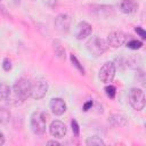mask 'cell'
<instances>
[{
    "label": "cell",
    "mask_w": 146,
    "mask_h": 146,
    "mask_svg": "<svg viewBox=\"0 0 146 146\" xmlns=\"http://www.w3.org/2000/svg\"><path fill=\"white\" fill-rule=\"evenodd\" d=\"M108 123H110V125H112L114 128H122V127H125L127 125L128 121L121 114H112L108 117Z\"/></svg>",
    "instance_id": "obj_13"
},
{
    "label": "cell",
    "mask_w": 146,
    "mask_h": 146,
    "mask_svg": "<svg viewBox=\"0 0 146 146\" xmlns=\"http://www.w3.org/2000/svg\"><path fill=\"white\" fill-rule=\"evenodd\" d=\"M48 91V83L47 81L39 79L35 80L33 83H31V97L34 99H41L46 96Z\"/></svg>",
    "instance_id": "obj_6"
},
{
    "label": "cell",
    "mask_w": 146,
    "mask_h": 146,
    "mask_svg": "<svg viewBox=\"0 0 146 146\" xmlns=\"http://www.w3.org/2000/svg\"><path fill=\"white\" fill-rule=\"evenodd\" d=\"M86 47H87V50L95 57H98L100 55H103L106 49H107V42L100 38H98L97 35L95 36H91L87 43H86Z\"/></svg>",
    "instance_id": "obj_2"
},
{
    "label": "cell",
    "mask_w": 146,
    "mask_h": 146,
    "mask_svg": "<svg viewBox=\"0 0 146 146\" xmlns=\"http://www.w3.org/2000/svg\"><path fill=\"white\" fill-rule=\"evenodd\" d=\"M50 110L55 115H63L66 112V104L62 98H52L49 103Z\"/></svg>",
    "instance_id": "obj_11"
},
{
    "label": "cell",
    "mask_w": 146,
    "mask_h": 146,
    "mask_svg": "<svg viewBox=\"0 0 146 146\" xmlns=\"http://www.w3.org/2000/svg\"><path fill=\"white\" fill-rule=\"evenodd\" d=\"M47 145H55V146H59L60 144H59L58 141H56V140H48V141H47Z\"/></svg>",
    "instance_id": "obj_27"
},
{
    "label": "cell",
    "mask_w": 146,
    "mask_h": 146,
    "mask_svg": "<svg viewBox=\"0 0 146 146\" xmlns=\"http://www.w3.org/2000/svg\"><path fill=\"white\" fill-rule=\"evenodd\" d=\"M127 47L130 48V49L137 50V49H140L143 47V42L138 41V40H130L129 42H127Z\"/></svg>",
    "instance_id": "obj_20"
},
{
    "label": "cell",
    "mask_w": 146,
    "mask_h": 146,
    "mask_svg": "<svg viewBox=\"0 0 146 146\" xmlns=\"http://www.w3.org/2000/svg\"><path fill=\"white\" fill-rule=\"evenodd\" d=\"M31 96V82L24 78L17 80L13 88L10 89V94L7 98L8 104L13 106H18L24 103L26 98Z\"/></svg>",
    "instance_id": "obj_1"
},
{
    "label": "cell",
    "mask_w": 146,
    "mask_h": 146,
    "mask_svg": "<svg viewBox=\"0 0 146 146\" xmlns=\"http://www.w3.org/2000/svg\"><path fill=\"white\" fill-rule=\"evenodd\" d=\"M92 32V27L89 23L87 22H80L76 27H75V31H74V35H75V39L76 40H83L86 39L87 36H89Z\"/></svg>",
    "instance_id": "obj_10"
},
{
    "label": "cell",
    "mask_w": 146,
    "mask_h": 146,
    "mask_svg": "<svg viewBox=\"0 0 146 146\" xmlns=\"http://www.w3.org/2000/svg\"><path fill=\"white\" fill-rule=\"evenodd\" d=\"M71 127H72V130H73L74 136L78 137L79 133H80V129H79V124H78V122H76L75 120H72V122H71Z\"/></svg>",
    "instance_id": "obj_22"
},
{
    "label": "cell",
    "mask_w": 146,
    "mask_h": 146,
    "mask_svg": "<svg viewBox=\"0 0 146 146\" xmlns=\"http://www.w3.org/2000/svg\"><path fill=\"white\" fill-rule=\"evenodd\" d=\"M115 72H116V68H115L114 63H112V62L105 63L99 70L100 81L104 82V83H111L113 81L114 76H115Z\"/></svg>",
    "instance_id": "obj_5"
},
{
    "label": "cell",
    "mask_w": 146,
    "mask_h": 146,
    "mask_svg": "<svg viewBox=\"0 0 146 146\" xmlns=\"http://www.w3.org/2000/svg\"><path fill=\"white\" fill-rule=\"evenodd\" d=\"M92 105H94V102H92V100H88V102H87V103L83 105V111H84V112H87V111L91 110Z\"/></svg>",
    "instance_id": "obj_25"
},
{
    "label": "cell",
    "mask_w": 146,
    "mask_h": 146,
    "mask_svg": "<svg viewBox=\"0 0 146 146\" xmlns=\"http://www.w3.org/2000/svg\"><path fill=\"white\" fill-rule=\"evenodd\" d=\"M54 50H55V55H56L58 58L65 59V57H66V55H65V49H64V47L62 46V43H60L58 40L54 41Z\"/></svg>",
    "instance_id": "obj_15"
},
{
    "label": "cell",
    "mask_w": 146,
    "mask_h": 146,
    "mask_svg": "<svg viewBox=\"0 0 146 146\" xmlns=\"http://www.w3.org/2000/svg\"><path fill=\"white\" fill-rule=\"evenodd\" d=\"M120 9L123 14H133L138 9V3L135 0H122L120 3Z\"/></svg>",
    "instance_id": "obj_12"
},
{
    "label": "cell",
    "mask_w": 146,
    "mask_h": 146,
    "mask_svg": "<svg viewBox=\"0 0 146 146\" xmlns=\"http://www.w3.org/2000/svg\"><path fill=\"white\" fill-rule=\"evenodd\" d=\"M9 94H10L9 86L6 84V83H3V82H0V102L7 100Z\"/></svg>",
    "instance_id": "obj_16"
},
{
    "label": "cell",
    "mask_w": 146,
    "mask_h": 146,
    "mask_svg": "<svg viewBox=\"0 0 146 146\" xmlns=\"http://www.w3.org/2000/svg\"><path fill=\"white\" fill-rule=\"evenodd\" d=\"M129 102L130 105L136 111H141L145 107V94L139 88H131L129 91Z\"/></svg>",
    "instance_id": "obj_4"
},
{
    "label": "cell",
    "mask_w": 146,
    "mask_h": 146,
    "mask_svg": "<svg viewBox=\"0 0 146 146\" xmlns=\"http://www.w3.org/2000/svg\"><path fill=\"white\" fill-rule=\"evenodd\" d=\"M66 125L59 121V120H55L50 123V127H49V132L52 137L55 138H63L65 135H66Z\"/></svg>",
    "instance_id": "obj_9"
},
{
    "label": "cell",
    "mask_w": 146,
    "mask_h": 146,
    "mask_svg": "<svg viewBox=\"0 0 146 146\" xmlns=\"http://www.w3.org/2000/svg\"><path fill=\"white\" fill-rule=\"evenodd\" d=\"M71 17L67 14H59L55 18V26L62 33H67L71 27Z\"/></svg>",
    "instance_id": "obj_8"
},
{
    "label": "cell",
    "mask_w": 146,
    "mask_h": 146,
    "mask_svg": "<svg viewBox=\"0 0 146 146\" xmlns=\"http://www.w3.org/2000/svg\"><path fill=\"white\" fill-rule=\"evenodd\" d=\"M3 144H5V137H3V135L0 132V146L3 145Z\"/></svg>",
    "instance_id": "obj_28"
},
{
    "label": "cell",
    "mask_w": 146,
    "mask_h": 146,
    "mask_svg": "<svg viewBox=\"0 0 146 146\" xmlns=\"http://www.w3.org/2000/svg\"><path fill=\"white\" fill-rule=\"evenodd\" d=\"M43 2L48 7H54L56 5V0H43Z\"/></svg>",
    "instance_id": "obj_26"
},
{
    "label": "cell",
    "mask_w": 146,
    "mask_h": 146,
    "mask_svg": "<svg viewBox=\"0 0 146 146\" xmlns=\"http://www.w3.org/2000/svg\"><path fill=\"white\" fill-rule=\"evenodd\" d=\"M128 42V34L122 31H113L107 36V46L119 48Z\"/></svg>",
    "instance_id": "obj_7"
},
{
    "label": "cell",
    "mask_w": 146,
    "mask_h": 146,
    "mask_svg": "<svg viewBox=\"0 0 146 146\" xmlns=\"http://www.w3.org/2000/svg\"><path fill=\"white\" fill-rule=\"evenodd\" d=\"M105 95L108 97V98H114L115 97V95H116V88L114 87V86H112V84H108L107 83V86L105 87Z\"/></svg>",
    "instance_id": "obj_19"
},
{
    "label": "cell",
    "mask_w": 146,
    "mask_h": 146,
    "mask_svg": "<svg viewBox=\"0 0 146 146\" xmlns=\"http://www.w3.org/2000/svg\"><path fill=\"white\" fill-rule=\"evenodd\" d=\"M48 115L43 112H34L31 115V128L32 131L35 135H43L46 131V124H47Z\"/></svg>",
    "instance_id": "obj_3"
},
{
    "label": "cell",
    "mask_w": 146,
    "mask_h": 146,
    "mask_svg": "<svg viewBox=\"0 0 146 146\" xmlns=\"http://www.w3.org/2000/svg\"><path fill=\"white\" fill-rule=\"evenodd\" d=\"M10 120V112L3 106H0V124H6Z\"/></svg>",
    "instance_id": "obj_17"
},
{
    "label": "cell",
    "mask_w": 146,
    "mask_h": 146,
    "mask_svg": "<svg viewBox=\"0 0 146 146\" xmlns=\"http://www.w3.org/2000/svg\"><path fill=\"white\" fill-rule=\"evenodd\" d=\"M86 144L88 146H104L105 143L103 141V139L100 137H97V136H92V137H89L87 140H86Z\"/></svg>",
    "instance_id": "obj_18"
},
{
    "label": "cell",
    "mask_w": 146,
    "mask_h": 146,
    "mask_svg": "<svg viewBox=\"0 0 146 146\" xmlns=\"http://www.w3.org/2000/svg\"><path fill=\"white\" fill-rule=\"evenodd\" d=\"M135 31L137 32V34H139V36H140L143 40H145V39H146V32L144 31V29H143V27L137 26V27L135 29Z\"/></svg>",
    "instance_id": "obj_24"
},
{
    "label": "cell",
    "mask_w": 146,
    "mask_h": 146,
    "mask_svg": "<svg viewBox=\"0 0 146 146\" xmlns=\"http://www.w3.org/2000/svg\"><path fill=\"white\" fill-rule=\"evenodd\" d=\"M70 58H71L72 64H73V65H74V66H75V67H76V68H78L82 74H84V68L82 67V65L80 64V62L78 60V58L75 57V55H74V54H71V55H70Z\"/></svg>",
    "instance_id": "obj_21"
},
{
    "label": "cell",
    "mask_w": 146,
    "mask_h": 146,
    "mask_svg": "<svg viewBox=\"0 0 146 146\" xmlns=\"http://www.w3.org/2000/svg\"><path fill=\"white\" fill-rule=\"evenodd\" d=\"M97 15L98 16H103V17H108V16H112L114 15V8L112 6H100L98 7V9L96 10Z\"/></svg>",
    "instance_id": "obj_14"
},
{
    "label": "cell",
    "mask_w": 146,
    "mask_h": 146,
    "mask_svg": "<svg viewBox=\"0 0 146 146\" xmlns=\"http://www.w3.org/2000/svg\"><path fill=\"white\" fill-rule=\"evenodd\" d=\"M2 67L5 71H10L11 70V62L9 60V58H5L3 62H2Z\"/></svg>",
    "instance_id": "obj_23"
}]
</instances>
